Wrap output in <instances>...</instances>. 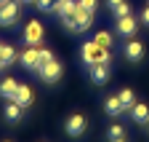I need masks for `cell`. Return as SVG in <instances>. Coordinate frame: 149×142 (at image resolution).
<instances>
[{
  "label": "cell",
  "mask_w": 149,
  "mask_h": 142,
  "mask_svg": "<svg viewBox=\"0 0 149 142\" xmlns=\"http://www.w3.org/2000/svg\"><path fill=\"white\" fill-rule=\"evenodd\" d=\"M77 6H80V8H85V11H96L99 0H77Z\"/></svg>",
  "instance_id": "obj_24"
},
{
  "label": "cell",
  "mask_w": 149,
  "mask_h": 142,
  "mask_svg": "<svg viewBox=\"0 0 149 142\" xmlns=\"http://www.w3.org/2000/svg\"><path fill=\"white\" fill-rule=\"evenodd\" d=\"M16 88H19L16 78H3V81H0V97H3V99H13Z\"/></svg>",
  "instance_id": "obj_16"
},
{
  "label": "cell",
  "mask_w": 149,
  "mask_h": 142,
  "mask_svg": "<svg viewBox=\"0 0 149 142\" xmlns=\"http://www.w3.org/2000/svg\"><path fill=\"white\" fill-rule=\"evenodd\" d=\"M91 81L96 83V86H107L109 81V62H99V64H91Z\"/></svg>",
  "instance_id": "obj_8"
},
{
  "label": "cell",
  "mask_w": 149,
  "mask_h": 142,
  "mask_svg": "<svg viewBox=\"0 0 149 142\" xmlns=\"http://www.w3.org/2000/svg\"><path fill=\"white\" fill-rule=\"evenodd\" d=\"M125 59L128 62H141L144 59V43L141 40H128L125 43Z\"/></svg>",
  "instance_id": "obj_11"
},
{
  "label": "cell",
  "mask_w": 149,
  "mask_h": 142,
  "mask_svg": "<svg viewBox=\"0 0 149 142\" xmlns=\"http://www.w3.org/2000/svg\"><path fill=\"white\" fill-rule=\"evenodd\" d=\"M120 3H123V0H107V6H109V8H115V6H120Z\"/></svg>",
  "instance_id": "obj_26"
},
{
  "label": "cell",
  "mask_w": 149,
  "mask_h": 142,
  "mask_svg": "<svg viewBox=\"0 0 149 142\" xmlns=\"http://www.w3.org/2000/svg\"><path fill=\"white\" fill-rule=\"evenodd\" d=\"M93 40H96L101 48H112V35L107 32V30H101V32H96V38H93Z\"/></svg>",
  "instance_id": "obj_19"
},
{
  "label": "cell",
  "mask_w": 149,
  "mask_h": 142,
  "mask_svg": "<svg viewBox=\"0 0 149 142\" xmlns=\"http://www.w3.org/2000/svg\"><path fill=\"white\" fill-rule=\"evenodd\" d=\"M80 57L83 62L91 67V64H99V62H112V54H109V48H101L96 40H91V43H83V51H80Z\"/></svg>",
  "instance_id": "obj_1"
},
{
  "label": "cell",
  "mask_w": 149,
  "mask_h": 142,
  "mask_svg": "<svg viewBox=\"0 0 149 142\" xmlns=\"http://www.w3.org/2000/svg\"><path fill=\"white\" fill-rule=\"evenodd\" d=\"M0 59H3L6 67H11V64L19 62V51H16L11 43H0Z\"/></svg>",
  "instance_id": "obj_14"
},
{
  "label": "cell",
  "mask_w": 149,
  "mask_h": 142,
  "mask_svg": "<svg viewBox=\"0 0 149 142\" xmlns=\"http://www.w3.org/2000/svg\"><path fill=\"white\" fill-rule=\"evenodd\" d=\"M117 97H120V102H123L125 113H130V107L136 105V91H133V88H123V91H120Z\"/></svg>",
  "instance_id": "obj_18"
},
{
  "label": "cell",
  "mask_w": 149,
  "mask_h": 142,
  "mask_svg": "<svg viewBox=\"0 0 149 142\" xmlns=\"http://www.w3.org/2000/svg\"><path fill=\"white\" fill-rule=\"evenodd\" d=\"M136 30H139V22L133 19V13H128V16H123V19H117V32L123 35V38H133Z\"/></svg>",
  "instance_id": "obj_9"
},
{
  "label": "cell",
  "mask_w": 149,
  "mask_h": 142,
  "mask_svg": "<svg viewBox=\"0 0 149 142\" xmlns=\"http://www.w3.org/2000/svg\"><path fill=\"white\" fill-rule=\"evenodd\" d=\"M64 129H67V134H69V137H83V134H85V129H88V121H85V115L74 113V115H69V118H67Z\"/></svg>",
  "instance_id": "obj_7"
},
{
  "label": "cell",
  "mask_w": 149,
  "mask_h": 142,
  "mask_svg": "<svg viewBox=\"0 0 149 142\" xmlns=\"http://www.w3.org/2000/svg\"><path fill=\"white\" fill-rule=\"evenodd\" d=\"M141 24H146V27H149V6L141 11Z\"/></svg>",
  "instance_id": "obj_25"
},
{
  "label": "cell",
  "mask_w": 149,
  "mask_h": 142,
  "mask_svg": "<svg viewBox=\"0 0 149 142\" xmlns=\"http://www.w3.org/2000/svg\"><path fill=\"white\" fill-rule=\"evenodd\" d=\"M104 110H107L109 115H115V118L125 113V107H123V102H120V97H107V99H104Z\"/></svg>",
  "instance_id": "obj_17"
},
{
  "label": "cell",
  "mask_w": 149,
  "mask_h": 142,
  "mask_svg": "<svg viewBox=\"0 0 149 142\" xmlns=\"http://www.w3.org/2000/svg\"><path fill=\"white\" fill-rule=\"evenodd\" d=\"M61 73H64V67H61V62H59V59H51L48 64H43L40 70H37V75H40V81H43V83H48V86L59 83Z\"/></svg>",
  "instance_id": "obj_4"
},
{
  "label": "cell",
  "mask_w": 149,
  "mask_h": 142,
  "mask_svg": "<svg viewBox=\"0 0 149 142\" xmlns=\"http://www.w3.org/2000/svg\"><path fill=\"white\" fill-rule=\"evenodd\" d=\"M53 11L59 13V19L64 22V19H69V16L77 11V0H56V8Z\"/></svg>",
  "instance_id": "obj_12"
},
{
  "label": "cell",
  "mask_w": 149,
  "mask_h": 142,
  "mask_svg": "<svg viewBox=\"0 0 149 142\" xmlns=\"http://www.w3.org/2000/svg\"><path fill=\"white\" fill-rule=\"evenodd\" d=\"M19 62H22V67L37 73V70H40V46H27V51L19 54Z\"/></svg>",
  "instance_id": "obj_5"
},
{
  "label": "cell",
  "mask_w": 149,
  "mask_h": 142,
  "mask_svg": "<svg viewBox=\"0 0 149 142\" xmlns=\"http://www.w3.org/2000/svg\"><path fill=\"white\" fill-rule=\"evenodd\" d=\"M130 115H133V121L139 123V126H146V123H149V105L136 102L133 107H130Z\"/></svg>",
  "instance_id": "obj_13"
},
{
  "label": "cell",
  "mask_w": 149,
  "mask_h": 142,
  "mask_svg": "<svg viewBox=\"0 0 149 142\" xmlns=\"http://www.w3.org/2000/svg\"><path fill=\"white\" fill-rule=\"evenodd\" d=\"M22 3H35V0H22Z\"/></svg>",
  "instance_id": "obj_29"
},
{
  "label": "cell",
  "mask_w": 149,
  "mask_h": 142,
  "mask_svg": "<svg viewBox=\"0 0 149 142\" xmlns=\"http://www.w3.org/2000/svg\"><path fill=\"white\" fill-rule=\"evenodd\" d=\"M24 43L27 46H43V24L37 19L27 22V27H24Z\"/></svg>",
  "instance_id": "obj_6"
},
{
  "label": "cell",
  "mask_w": 149,
  "mask_h": 142,
  "mask_svg": "<svg viewBox=\"0 0 149 142\" xmlns=\"http://www.w3.org/2000/svg\"><path fill=\"white\" fill-rule=\"evenodd\" d=\"M0 70H6V64H3V59H0Z\"/></svg>",
  "instance_id": "obj_28"
},
{
  "label": "cell",
  "mask_w": 149,
  "mask_h": 142,
  "mask_svg": "<svg viewBox=\"0 0 149 142\" xmlns=\"http://www.w3.org/2000/svg\"><path fill=\"white\" fill-rule=\"evenodd\" d=\"M35 6L40 8L43 13H51V11L56 8V0H35Z\"/></svg>",
  "instance_id": "obj_21"
},
{
  "label": "cell",
  "mask_w": 149,
  "mask_h": 142,
  "mask_svg": "<svg viewBox=\"0 0 149 142\" xmlns=\"http://www.w3.org/2000/svg\"><path fill=\"white\" fill-rule=\"evenodd\" d=\"M51 59H56V57H53V51H51V48H40V67L48 64Z\"/></svg>",
  "instance_id": "obj_23"
},
{
  "label": "cell",
  "mask_w": 149,
  "mask_h": 142,
  "mask_svg": "<svg viewBox=\"0 0 149 142\" xmlns=\"http://www.w3.org/2000/svg\"><path fill=\"white\" fill-rule=\"evenodd\" d=\"M91 24H93V11H85V8H80L77 6V11H74L69 19H64V27L69 30V32H85V30H91Z\"/></svg>",
  "instance_id": "obj_2"
},
{
  "label": "cell",
  "mask_w": 149,
  "mask_h": 142,
  "mask_svg": "<svg viewBox=\"0 0 149 142\" xmlns=\"http://www.w3.org/2000/svg\"><path fill=\"white\" fill-rule=\"evenodd\" d=\"M123 134H125V129L120 126V123H112V126L107 129V137H109V139H115V137H123Z\"/></svg>",
  "instance_id": "obj_22"
},
{
  "label": "cell",
  "mask_w": 149,
  "mask_h": 142,
  "mask_svg": "<svg viewBox=\"0 0 149 142\" xmlns=\"http://www.w3.org/2000/svg\"><path fill=\"white\" fill-rule=\"evenodd\" d=\"M13 102H16V105H22V107H29V105L35 102V94H32V88H29L27 83H19L16 94H13Z\"/></svg>",
  "instance_id": "obj_10"
},
{
  "label": "cell",
  "mask_w": 149,
  "mask_h": 142,
  "mask_svg": "<svg viewBox=\"0 0 149 142\" xmlns=\"http://www.w3.org/2000/svg\"><path fill=\"white\" fill-rule=\"evenodd\" d=\"M112 13H115V19H123V16H128V13H130V6L123 0L120 6H115V8H112Z\"/></svg>",
  "instance_id": "obj_20"
},
{
  "label": "cell",
  "mask_w": 149,
  "mask_h": 142,
  "mask_svg": "<svg viewBox=\"0 0 149 142\" xmlns=\"http://www.w3.org/2000/svg\"><path fill=\"white\" fill-rule=\"evenodd\" d=\"M109 142H128V139H125V134H123V137H115V139H109Z\"/></svg>",
  "instance_id": "obj_27"
},
{
  "label": "cell",
  "mask_w": 149,
  "mask_h": 142,
  "mask_svg": "<svg viewBox=\"0 0 149 142\" xmlns=\"http://www.w3.org/2000/svg\"><path fill=\"white\" fill-rule=\"evenodd\" d=\"M22 3L19 0H6V3H0V27H13L19 22V16H22Z\"/></svg>",
  "instance_id": "obj_3"
},
{
  "label": "cell",
  "mask_w": 149,
  "mask_h": 142,
  "mask_svg": "<svg viewBox=\"0 0 149 142\" xmlns=\"http://www.w3.org/2000/svg\"><path fill=\"white\" fill-rule=\"evenodd\" d=\"M22 110H24L22 105H16L13 99H8V105H6V110H3V113H6V121H8V123H19V121H22V115H24Z\"/></svg>",
  "instance_id": "obj_15"
},
{
  "label": "cell",
  "mask_w": 149,
  "mask_h": 142,
  "mask_svg": "<svg viewBox=\"0 0 149 142\" xmlns=\"http://www.w3.org/2000/svg\"><path fill=\"white\" fill-rule=\"evenodd\" d=\"M0 3H6V0H0Z\"/></svg>",
  "instance_id": "obj_30"
}]
</instances>
